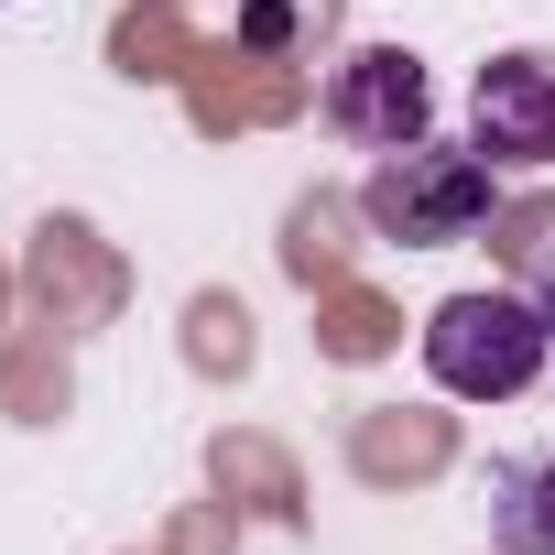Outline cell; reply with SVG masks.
Instances as JSON below:
<instances>
[{
	"instance_id": "obj_1",
	"label": "cell",
	"mask_w": 555,
	"mask_h": 555,
	"mask_svg": "<svg viewBox=\"0 0 555 555\" xmlns=\"http://www.w3.org/2000/svg\"><path fill=\"white\" fill-rule=\"evenodd\" d=\"M544 349H555V327H544L533 295H447V306L425 317V371H436L457 403H512V392H533Z\"/></svg>"
},
{
	"instance_id": "obj_2",
	"label": "cell",
	"mask_w": 555,
	"mask_h": 555,
	"mask_svg": "<svg viewBox=\"0 0 555 555\" xmlns=\"http://www.w3.org/2000/svg\"><path fill=\"white\" fill-rule=\"evenodd\" d=\"M360 218L403 250H436V240H468L490 218V164L479 153H447V142H414V153H382L371 185H360Z\"/></svg>"
},
{
	"instance_id": "obj_3",
	"label": "cell",
	"mask_w": 555,
	"mask_h": 555,
	"mask_svg": "<svg viewBox=\"0 0 555 555\" xmlns=\"http://www.w3.org/2000/svg\"><path fill=\"white\" fill-rule=\"evenodd\" d=\"M468 153L490 175H544L555 164V55H490L468 88Z\"/></svg>"
},
{
	"instance_id": "obj_4",
	"label": "cell",
	"mask_w": 555,
	"mask_h": 555,
	"mask_svg": "<svg viewBox=\"0 0 555 555\" xmlns=\"http://www.w3.org/2000/svg\"><path fill=\"white\" fill-rule=\"evenodd\" d=\"M327 120H338L349 142H371V153H414L425 120H436L425 55H403V44H360V55L327 77Z\"/></svg>"
},
{
	"instance_id": "obj_5",
	"label": "cell",
	"mask_w": 555,
	"mask_h": 555,
	"mask_svg": "<svg viewBox=\"0 0 555 555\" xmlns=\"http://www.w3.org/2000/svg\"><path fill=\"white\" fill-rule=\"evenodd\" d=\"M490 544L501 555H555V457L490 468Z\"/></svg>"
},
{
	"instance_id": "obj_6",
	"label": "cell",
	"mask_w": 555,
	"mask_h": 555,
	"mask_svg": "<svg viewBox=\"0 0 555 555\" xmlns=\"http://www.w3.org/2000/svg\"><path fill=\"white\" fill-rule=\"evenodd\" d=\"M533 306H544V327H555V284H544V295H533Z\"/></svg>"
}]
</instances>
